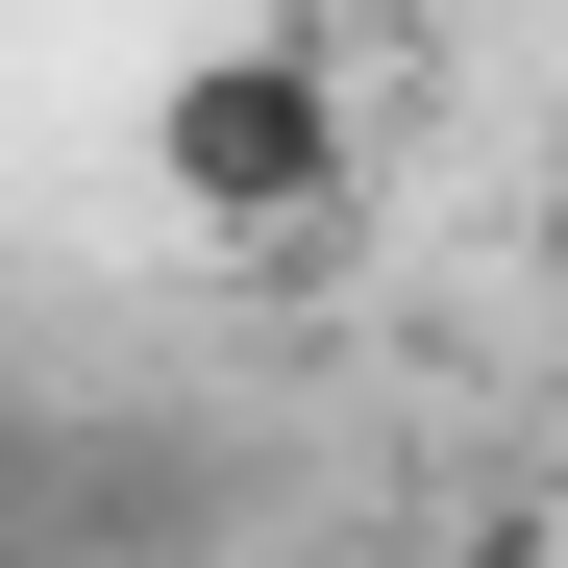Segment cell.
I'll use <instances>...</instances> for the list:
<instances>
[{
  "mask_svg": "<svg viewBox=\"0 0 568 568\" xmlns=\"http://www.w3.org/2000/svg\"><path fill=\"white\" fill-rule=\"evenodd\" d=\"M346 173H371V124H346V26H223V50L149 100V199H199L223 247L346 223Z\"/></svg>",
  "mask_w": 568,
  "mask_h": 568,
  "instance_id": "6da1fadb",
  "label": "cell"
},
{
  "mask_svg": "<svg viewBox=\"0 0 568 568\" xmlns=\"http://www.w3.org/2000/svg\"><path fill=\"white\" fill-rule=\"evenodd\" d=\"M420 568H568V519L544 495H469V519H420Z\"/></svg>",
  "mask_w": 568,
  "mask_h": 568,
  "instance_id": "7a4b0ae2",
  "label": "cell"
},
{
  "mask_svg": "<svg viewBox=\"0 0 568 568\" xmlns=\"http://www.w3.org/2000/svg\"><path fill=\"white\" fill-rule=\"evenodd\" d=\"M0 519H50V420L26 396H0Z\"/></svg>",
  "mask_w": 568,
  "mask_h": 568,
  "instance_id": "3957f363",
  "label": "cell"
},
{
  "mask_svg": "<svg viewBox=\"0 0 568 568\" xmlns=\"http://www.w3.org/2000/svg\"><path fill=\"white\" fill-rule=\"evenodd\" d=\"M519 247H544V297H568V149H544V199H519Z\"/></svg>",
  "mask_w": 568,
  "mask_h": 568,
  "instance_id": "277c9868",
  "label": "cell"
}]
</instances>
